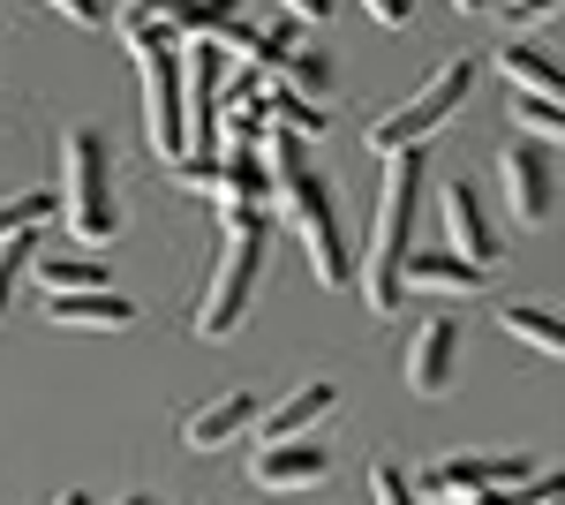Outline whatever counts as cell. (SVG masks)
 Masks as SVG:
<instances>
[{
  "label": "cell",
  "instance_id": "4316f807",
  "mask_svg": "<svg viewBox=\"0 0 565 505\" xmlns=\"http://www.w3.org/2000/svg\"><path fill=\"white\" fill-rule=\"evenodd\" d=\"M167 8H174V0H114V31L136 39V31H151V23H167Z\"/></svg>",
  "mask_w": 565,
  "mask_h": 505
},
{
  "label": "cell",
  "instance_id": "603a6c76",
  "mask_svg": "<svg viewBox=\"0 0 565 505\" xmlns=\"http://www.w3.org/2000/svg\"><path fill=\"white\" fill-rule=\"evenodd\" d=\"M279 84L302 91V98H324V91H332V61H324V53H309V45H295V53L279 61Z\"/></svg>",
  "mask_w": 565,
  "mask_h": 505
},
{
  "label": "cell",
  "instance_id": "e0dca14e",
  "mask_svg": "<svg viewBox=\"0 0 565 505\" xmlns=\"http://www.w3.org/2000/svg\"><path fill=\"white\" fill-rule=\"evenodd\" d=\"M218 211H264L271 181H264V159L257 151H218Z\"/></svg>",
  "mask_w": 565,
  "mask_h": 505
},
{
  "label": "cell",
  "instance_id": "83f0119b",
  "mask_svg": "<svg viewBox=\"0 0 565 505\" xmlns=\"http://www.w3.org/2000/svg\"><path fill=\"white\" fill-rule=\"evenodd\" d=\"M370 505H423V498H415V483H407L392 461H377L370 467Z\"/></svg>",
  "mask_w": 565,
  "mask_h": 505
},
{
  "label": "cell",
  "instance_id": "cb8c5ba5",
  "mask_svg": "<svg viewBox=\"0 0 565 505\" xmlns=\"http://www.w3.org/2000/svg\"><path fill=\"white\" fill-rule=\"evenodd\" d=\"M53 189H23V197H8L0 204V234H39V227H53Z\"/></svg>",
  "mask_w": 565,
  "mask_h": 505
},
{
  "label": "cell",
  "instance_id": "1f68e13d",
  "mask_svg": "<svg viewBox=\"0 0 565 505\" xmlns=\"http://www.w3.org/2000/svg\"><path fill=\"white\" fill-rule=\"evenodd\" d=\"M521 505H558V475H535V483H513Z\"/></svg>",
  "mask_w": 565,
  "mask_h": 505
},
{
  "label": "cell",
  "instance_id": "52a82bcc",
  "mask_svg": "<svg viewBox=\"0 0 565 505\" xmlns=\"http://www.w3.org/2000/svg\"><path fill=\"white\" fill-rule=\"evenodd\" d=\"M527 475H535V461H521V453H445V461H430L415 475V491H430V498H476V491H513Z\"/></svg>",
  "mask_w": 565,
  "mask_h": 505
},
{
  "label": "cell",
  "instance_id": "ac0fdd59",
  "mask_svg": "<svg viewBox=\"0 0 565 505\" xmlns=\"http://www.w3.org/2000/svg\"><path fill=\"white\" fill-rule=\"evenodd\" d=\"M498 69H505L521 91H551V98H558V84H565V76H558V53H551V45H527V39L498 45Z\"/></svg>",
  "mask_w": 565,
  "mask_h": 505
},
{
  "label": "cell",
  "instance_id": "8992f818",
  "mask_svg": "<svg viewBox=\"0 0 565 505\" xmlns=\"http://www.w3.org/2000/svg\"><path fill=\"white\" fill-rule=\"evenodd\" d=\"M468 91H476V61H468V53H452V61H445V69L430 76V84H423L415 98H407V106H399V114L370 122V151H377V159H385V151H415L423 136H437V128L460 114V98H468Z\"/></svg>",
  "mask_w": 565,
  "mask_h": 505
},
{
  "label": "cell",
  "instance_id": "9c48e42d",
  "mask_svg": "<svg viewBox=\"0 0 565 505\" xmlns=\"http://www.w3.org/2000/svg\"><path fill=\"white\" fill-rule=\"evenodd\" d=\"M452 370H460V325L452 317H423L415 339H407V392L415 400H445Z\"/></svg>",
  "mask_w": 565,
  "mask_h": 505
},
{
  "label": "cell",
  "instance_id": "ffe728a7",
  "mask_svg": "<svg viewBox=\"0 0 565 505\" xmlns=\"http://www.w3.org/2000/svg\"><path fill=\"white\" fill-rule=\"evenodd\" d=\"M39 272L45 295H90V287H106V272L90 264V256H45V264H31Z\"/></svg>",
  "mask_w": 565,
  "mask_h": 505
},
{
  "label": "cell",
  "instance_id": "9a60e30c",
  "mask_svg": "<svg viewBox=\"0 0 565 505\" xmlns=\"http://www.w3.org/2000/svg\"><path fill=\"white\" fill-rule=\"evenodd\" d=\"M167 31L181 39H212V45H249V23H242V0H174L167 8Z\"/></svg>",
  "mask_w": 565,
  "mask_h": 505
},
{
  "label": "cell",
  "instance_id": "484cf974",
  "mask_svg": "<svg viewBox=\"0 0 565 505\" xmlns=\"http://www.w3.org/2000/svg\"><path fill=\"white\" fill-rule=\"evenodd\" d=\"M295 53V15L287 23H271V31H249V69H271L279 76V61Z\"/></svg>",
  "mask_w": 565,
  "mask_h": 505
},
{
  "label": "cell",
  "instance_id": "836d02e7",
  "mask_svg": "<svg viewBox=\"0 0 565 505\" xmlns=\"http://www.w3.org/2000/svg\"><path fill=\"white\" fill-rule=\"evenodd\" d=\"M505 8H513V15H521V23H527V15H551L558 0H505Z\"/></svg>",
  "mask_w": 565,
  "mask_h": 505
},
{
  "label": "cell",
  "instance_id": "44dd1931",
  "mask_svg": "<svg viewBox=\"0 0 565 505\" xmlns=\"http://www.w3.org/2000/svg\"><path fill=\"white\" fill-rule=\"evenodd\" d=\"M505 333L521 339V347H535L543 362H558V355H565V325L551 317V309H505Z\"/></svg>",
  "mask_w": 565,
  "mask_h": 505
},
{
  "label": "cell",
  "instance_id": "e575fe53",
  "mask_svg": "<svg viewBox=\"0 0 565 505\" xmlns=\"http://www.w3.org/2000/svg\"><path fill=\"white\" fill-rule=\"evenodd\" d=\"M452 505H521L513 491H476V498H452Z\"/></svg>",
  "mask_w": 565,
  "mask_h": 505
},
{
  "label": "cell",
  "instance_id": "8fae6325",
  "mask_svg": "<svg viewBox=\"0 0 565 505\" xmlns=\"http://www.w3.org/2000/svg\"><path fill=\"white\" fill-rule=\"evenodd\" d=\"M324 475H332V453L317 438H279V445H257V461H249L257 491H317Z\"/></svg>",
  "mask_w": 565,
  "mask_h": 505
},
{
  "label": "cell",
  "instance_id": "d6a6232c",
  "mask_svg": "<svg viewBox=\"0 0 565 505\" xmlns=\"http://www.w3.org/2000/svg\"><path fill=\"white\" fill-rule=\"evenodd\" d=\"M295 23H332V0H279Z\"/></svg>",
  "mask_w": 565,
  "mask_h": 505
},
{
  "label": "cell",
  "instance_id": "2e32d148",
  "mask_svg": "<svg viewBox=\"0 0 565 505\" xmlns=\"http://www.w3.org/2000/svg\"><path fill=\"white\" fill-rule=\"evenodd\" d=\"M257 408H264L257 392H242V385H234V392H218V400H204L196 415L181 422V438H189L196 453H218L226 438H242V430H249V415H257Z\"/></svg>",
  "mask_w": 565,
  "mask_h": 505
},
{
  "label": "cell",
  "instance_id": "30bf717a",
  "mask_svg": "<svg viewBox=\"0 0 565 505\" xmlns=\"http://www.w3.org/2000/svg\"><path fill=\"white\" fill-rule=\"evenodd\" d=\"M437 211H445V242H452V256H468V264H482V272L505 256V234L490 227V211L476 204V189H468V181H445Z\"/></svg>",
  "mask_w": 565,
  "mask_h": 505
},
{
  "label": "cell",
  "instance_id": "74e56055",
  "mask_svg": "<svg viewBox=\"0 0 565 505\" xmlns=\"http://www.w3.org/2000/svg\"><path fill=\"white\" fill-rule=\"evenodd\" d=\"M114 505H159V498H143V491H129V498H114Z\"/></svg>",
  "mask_w": 565,
  "mask_h": 505
},
{
  "label": "cell",
  "instance_id": "4dcf8cb0",
  "mask_svg": "<svg viewBox=\"0 0 565 505\" xmlns=\"http://www.w3.org/2000/svg\"><path fill=\"white\" fill-rule=\"evenodd\" d=\"M354 8H370L385 31H407V23H415V0H354Z\"/></svg>",
  "mask_w": 565,
  "mask_h": 505
},
{
  "label": "cell",
  "instance_id": "7402d4cb",
  "mask_svg": "<svg viewBox=\"0 0 565 505\" xmlns=\"http://www.w3.org/2000/svg\"><path fill=\"white\" fill-rule=\"evenodd\" d=\"M31 264H39V234H0V317H8L15 287L31 280Z\"/></svg>",
  "mask_w": 565,
  "mask_h": 505
},
{
  "label": "cell",
  "instance_id": "ba28073f",
  "mask_svg": "<svg viewBox=\"0 0 565 505\" xmlns=\"http://www.w3.org/2000/svg\"><path fill=\"white\" fill-rule=\"evenodd\" d=\"M498 181H505V204L521 227H551L558 219V167H551V144H505L498 151Z\"/></svg>",
  "mask_w": 565,
  "mask_h": 505
},
{
  "label": "cell",
  "instance_id": "d4e9b609",
  "mask_svg": "<svg viewBox=\"0 0 565 505\" xmlns=\"http://www.w3.org/2000/svg\"><path fill=\"white\" fill-rule=\"evenodd\" d=\"M513 122H521L527 136H543V144H558V136H565V114H558L551 91H521V98H513Z\"/></svg>",
  "mask_w": 565,
  "mask_h": 505
},
{
  "label": "cell",
  "instance_id": "8d00e7d4",
  "mask_svg": "<svg viewBox=\"0 0 565 505\" xmlns=\"http://www.w3.org/2000/svg\"><path fill=\"white\" fill-rule=\"evenodd\" d=\"M452 8H460V15H482V8H490V0H452Z\"/></svg>",
  "mask_w": 565,
  "mask_h": 505
},
{
  "label": "cell",
  "instance_id": "6da1fadb",
  "mask_svg": "<svg viewBox=\"0 0 565 505\" xmlns=\"http://www.w3.org/2000/svg\"><path fill=\"white\" fill-rule=\"evenodd\" d=\"M257 159H264V181H271L279 211H287V227H295V242L309 250L317 287H348V280H354V256H348V242H340V219H332V189H324V173L302 159V136L264 128V136H257Z\"/></svg>",
  "mask_w": 565,
  "mask_h": 505
},
{
  "label": "cell",
  "instance_id": "3957f363",
  "mask_svg": "<svg viewBox=\"0 0 565 505\" xmlns=\"http://www.w3.org/2000/svg\"><path fill=\"white\" fill-rule=\"evenodd\" d=\"M264 256H271V219L264 211H226L218 272H212V287H204V302H196V333L204 339H226L249 317V302L264 287Z\"/></svg>",
  "mask_w": 565,
  "mask_h": 505
},
{
  "label": "cell",
  "instance_id": "277c9868",
  "mask_svg": "<svg viewBox=\"0 0 565 505\" xmlns=\"http://www.w3.org/2000/svg\"><path fill=\"white\" fill-rule=\"evenodd\" d=\"M61 219H68V234L90 242V250H106L114 234H121V204H114V151H106V136L98 128H68V144H61Z\"/></svg>",
  "mask_w": 565,
  "mask_h": 505
},
{
  "label": "cell",
  "instance_id": "5b68a950",
  "mask_svg": "<svg viewBox=\"0 0 565 505\" xmlns=\"http://www.w3.org/2000/svg\"><path fill=\"white\" fill-rule=\"evenodd\" d=\"M136 53V76H143V136L159 159H181L189 151V122H181V53H174V31L151 23L129 39Z\"/></svg>",
  "mask_w": 565,
  "mask_h": 505
},
{
  "label": "cell",
  "instance_id": "4fadbf2b",
  "mask_svg": "<svg viewBox=\"0 0 565 505\" xmlns=\"http://www.w3.org/2000/svg\"><path fill=\"white\" fill-rule=\"evenodd\" d=\"M45 325H61V333H129L136 302L114 295V287H90V295H45Z\"/></svg>",
  "mask_w": 565,
  "mask_h": 505
},
{
  "label": "cell",
  "instance_id": "d590c367",
  "mask_svg": "<svg viewBox=\"0 0 565 505\" xmlns=\"http://www.w3.org/2000/svg\"><path fill=\"white\" fill-rule=\"evenodd\" d=\"M53 505H90V491H61V498H53Z\"/></svg>",
  "mask_w": 565,
  "mask_h": 505
},
{
  "label": "cell",
  "instance_id": "7c38bea8",
  "mask_svg": "<svg viewBox=\"0 0 565 505\" xmlns=\"http://www.w3.org/2000/svg\"><path fill=\"white\" fill-rule=\"evenodd\" d=\"M332 408H340L332 378H309V385H295L279 408H257V415H249V430H257L264 445H279V438H309V430L332 415Z\"/></svg>",
  "mask_w": 565,
  "mask_h": 505
},
{
  "label": "cell",
  "instance_id": "f546056e",
  "mask_svg": "<svg viewBox=\"0 0 565 505\" xmlns=\"http://www.w3.org/2000/svg\"><path fill=\"white\" fill-rule=\"evenodd\" d=\"M39 8H61L76 31H98V23H106V0H39Z\"/></svg>",
  "mask_w": 565,
  "mask_h": 505
},
{
  "label": "cell",
  "instance_id": "d6986e66",
  "mask_svg": "<svg viewBox=\"0 0 565 505\" xmlns=\"http://www.w3.org/2000/svg\"><path fill=\"white\" fill-rule=\"evenodd\" d=\"M264 98V128H287V136H324V114H317V98H302V91L271 84L257 91Z\"/></svg>",
  "mask_w": 565,
  "mask_h": 505
},
{
  "label": "cell",
  "instance_id": "f1b7e54d",
  "mask_svg": "<svg viewBox=\"0 0 565 505\" xmlns=\"http://www.w3.org/2000/svg\"><path fill=\"white\" fill-rule=\"evenodd\" d=\"M167 167H174V189H196V197L218 189V159H189V151H181V159H167Z\"/></svg>",
  "mask_w": 565,
  "mask_h": 505
},
{
  "label": "cell",
  "instance_id": "7a4b0ae2",
  "mask_svg": "<svg viewBox=\"0 0 565 505\" xmlns=\"http://www.w3.org/2000/svg\"><path fill=\"white\" fill-rule=\"evenodd\" d=\"M423 144L415 151H385V189H377V219H370V242H362V302L370 317L399 309V264L415 250V204H423Z\"/></svg>",
  "mask_w": 565,
  "mask_h": 505
},
{
  "label": "cell",
  "instance_id": "5bb4252c",
  "mask_svg": "<svg viewBox=\"0 0 565 505\" xmlns=\"http://www.w3.org/2000/svg\"><path fill=\"white\" fill-rule=\"evenodd\" d=\"M482 280L490 272L452 250H407V264H399V295L407 287H423V295H482Z\"/></svg>",
  "mask_w": 565,
  "mask_h": 505
}]
</instances>
